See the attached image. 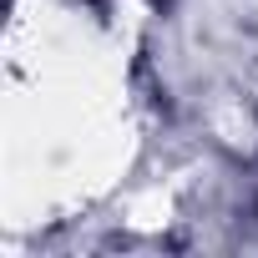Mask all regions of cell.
<instances>
[{
  "label": "cell",
  "instance_id": "obj_1",
  "mask_svg": "<svg viewBox=\"0 0 258 258\" xmlns=\"http://www.w3.org/2000/svg\"><path fill=\"white\" fill-rule=\"evenodd\" d=\"M6 177L11 203L41 182V198H91L126 162L121 46L106 21L76 6L16 11L6 61Z\"/></svg>",
  "mask_w": 258,
  "mask_h": 258
}]
</instances>
